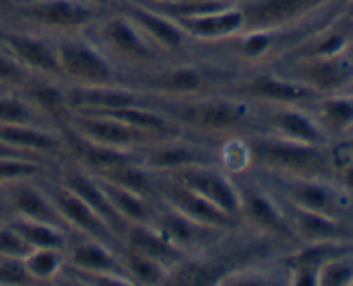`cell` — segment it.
<instances>
[{
	"instance_id": "obj_1",
	"label": "cell",
	"mask_w": 353,
	"mask_h": 286,
	"mask_svg": "<svg viewBox=\"0 0 353 286\" xmlns=\"http://www.w3.org/2000/svg\"><path fill=\"white\" fill-rule=\"evenodd\" d=\"M161 107L183 133L210 143L259 131L257 105L228 92L181 102H161Z\"/></svg>"
},
{
	"instance_id": "obj_2",
	"label": "cell",
	"mask_w": 353,
	"mask_h": 286,
	"mask_svg": "<svg viewBox=\"0 0 353 286\" xmlns=\"http://www.w3.org/2000/svg\"><path fill=\"white\" fill-rule=\"evenodd\" d=\"M240 76V72L223 65L190 57L165 62L148 71L134 72L128 78V83L159 102H181L224 92Z\"/></svg>"
},
{
	"instance_id": "obj_3",
	"label": "cell",
	"mask_w": 353,
	"mask_h": 286,
	"mask_svg": "<svg viewBox=\"0 0 353 286\" xmlns=\"http://www.w3.org/2000/svg\"><path fill=\"white\" fill-rule=\"evenodd\" d=\"M250 150L252 167L285 178L334 179V161L331 150L319 145L299 143L268 133L245 136Z\"/></svg>"
},
{
	"instance_id": "obj_4",
	"label": "cell",
	"mask_w": 353,
	"mask_h": 286,
	"mask_svg": "<svg viewBox=\"0 0 353 286\" xmlns=\"http://www.w3.org/2000/svg\"><path fill=\"white\" fill-rule=\"evenodd\" d=\"M86 37L130 78L134 72L148 71L152 68L171 62L124 12L112 7L100 17Z\"/></svg>"
},
{
	"instance_id": "obj_5",
	"label": "cell",
	"mask_w": 353,
	"mask_h": 286,
	"mask_svg": "<svg viewBox=\"0 0 353 286\" xmlns=\"http://www.w3.org/2000/svg\"><path fill=\"white\" fill-rule=\"evenodd\" d=\"M109 10L83 0H26L14 3L0 24L62 38L85 33Z\"/></svg>"
},
{
	"instance_id": "obj_6",
	"label": "cell",
	"mask_w": 353,
	"mask_h": 286,
	"mask_svg": "<svg viewBox=\"0 0 353 286\" xmlns=\"http://www.w3.org/2000/svg\"><path fill=\"white\" fill-rule=\"evenodd\" d=\"M55 48L65 86H130L126 72L117 68L86 33L55 38Z\"/></svg>"
},
{
	"instance_id": "obj_7",
	"label": "cell",
	"mask_w": 353,
	"mask_h": 286,
	"mask_svg": "<svg viewBox=\"0 0 353 286\" xmlns=\"http://www.w3.org/2000/svg\"><path fill=\"white\" fill-rule=\"evenodd\" d=\"M243 30L281 31L338 12V0H240Z\"/></svg>"
},
{
	"instance_id": "obj_8",
	"label": "cell",
	"mask_w": 353,
	"mask_h": 286,
	"mask_svg": "<svg viewBox=\"0 0 353 286\" xmlns=\"http://www.w3.org/2000/svg\"><path fill=\"white\" fill-rule=\"evenodd\" d=\"M62 126L92 143L126 152H140L150 145L172 138L138 130L105 114L81 112V110H69Z\"/></svg>"
},
{
	"instance_id": "obj_9",
	"label": "cell",
	"mask_w": 353,
	"mask_h": 286,
	"mask_svg": "<svg viewBox=\"0 0 353 286\" xmlns=\"http://www.w3.org/2000/svg\"><path fill=\"white\" fill-rule=\"evenodd\" d=\"M40 183L72 234L103 241V243L123 252V240L114 233V229L105 223V219L100 214H97L88 203L83 202L76 193L61 185L52 176V172L40 178Z\"/></svg>"
},
{
	"instance_id": "obj_10",
	"label": "cell",
	"mask_w": 353,
	"mask_h": 286,
	"mask_svg": "<svg viewBox=\"0 0 353 286\" xmlns=\"http://www.w3.org/2000/svg\"><path fill=\"white\" fill-rule=\"evenodd\" d=\"M224 92L248 100L255 105H279V103H310L323 96L316 90L283 76L272 69L241 74Z\"/></svg>"
},
{
	"instance_id": "obj_11",
	"label": "cell",
	"mask_w": 353,
	"mask_h": 286,
	"mask_svg": "<svg viewBox=\"0 0 353 286\" xmlns=\"http://www.w3.org/2000/svg\"><path fill=\"white\" fill-rule=\"evenodd\" d=\"M114 7L126 14L169 61H183L192 57V38L171 16L134 0H117Z\"/></svg>"
},
{
	"instance_id": "obj_12",
	"label": "cell",
	"mask_w": 353,
	"mask_h": 286,
	"mask_svg": "<svg viewBox=\"0 0 353 286\" xmlns=\"http://www.w3.org/2000/svg\"><path fill=\"white\" fill-rule=\"evenodd\" d=\"M0 45L6 47L37 79L64 85L55 38L0 24Z\"/></svg>"
},
{
	"instance_id": "obj_13",
	"label": "cell",
	"mask_w": 353,
	"mask_h": 286,
	"mask_svg": "<svg viewBox=\"0 0 353 286\" xmlns=\"http://www.w3.org/2000/svg\"><path fill=\"white\" fill-rule=\"evenodd\" d=\"M152 226L169 241L174 248H178L185 257L205 254L214 247L224 241L228 234L233 231L217 229V227L205 226L202 223L190 219L185 214L178 212L172 207L165 205L157 200V212H155Z\"/></svg>"
},
{
	"instance_id": "obj_14",
	"label": "cell",
	"mask_w": 353,
	"mask_h": 286,
	"mask_svg": "<svg viewBox=\"0 0 353 286\" xmlns=\"http://www.w3.org/2000/svg\"><path fill=\"white\" fill-rule=\"evenodd\" d=\"M272 71L295 79L321 95L340 93L353 79V64L345 54L281 61Z\"/></svg>"
},
{
	"instance_id": "obj_15",
	"label": "cell",
	"mask_w": 353,
	"mask_h": 286,
	"mask_svg": "<svg viewBox=\"0 0 353 286\" xmlns=\"http://www.w3.org/2000/svg\"><path fill=\"white\" fill-rule=\"evenodd\" d=\"M259 131L299 141L307 145L327 147L330 138L324 134L316 117L309 110L307 103H279V105H257ZM257 131V133H259Z\"/></svg>"
},
{
	"instance_id": "obj_16",
	"label": "cell",
	"mask_w": 353,
	"mask_h": 286,
	"mask_svg": "<svg viewBox=\"0 0 353 286\" xmlns=\"http://www.w3.org/2000/svg\"><path fill=\"white\" fill-rule=\"evenodd\" d=\"M162 176H169V178L185 185L186 188L205 196L207 200L216 203L224 212L231 214L241 223L240 193H238L236 181L230 172H226L217 164L190 165V167H183L179 171Z\"/></svg>"
},
{
	"instance_id": "obj_17",
	"label": "cell",
	"mask_w": 353,
	"mask_h": 286,
	"mask_svg": "<svg viewBox=\"0 0 353 286\" xmlns=\"http://www.w3.org/2000/svg\"><path fill=\"white\" fill-rule=\"evenodd\" d=\"M159 176V198L165 205L172 207L178 212L185 214L190 219L202 223L205 226L217 227L224 231H234L241 227V223L231 214L224 212L221 207L207 200L205 196L199 195L193 190L186 188L176 179L169 176Z\"/></svg>"
},
{
	"instance_id": "obj_18",
	"label": "cell",
	"mask_w": 353,
	"mask_h": 286,
	"mask_svg": "<svg viewBox=\"0 0 353 286\" xmlns=\"http://www.w3.org/2000/svg\"><path fill=\"white\" fill-rule=\"evenodd\" d=\"M65 267L83 274L117 276L131 281L123 264V252L103 241L79 236V234H72L69 238L65 247Z\"/></svg>"
},
{
	"instance_id": "obj_19",
	"label": "cell",
	"mask_w": 353,
	"mask_h": 286,
	"mask_svg": "<svg viewBox=\"0 0 353 286\" xmlns=\"http://www.w3.org/2000/svg\"><path fill=\"white\" fill-rule=\"evenodd\" d=\"M3 192H6L7 205H9V212L12 217L38 221V223L52 224V226L69 231L68 224L64 223L48 193L41 186L40 178L14 181L7 185Z\"/></svg>"
},
{
	"instance_id": "obj_20",
	"label": "cell",
	"mask_w": 353,
	"mask_h": 286,
	"mask_svg": "<svg viewBox=\"0 0 353 286\" xmlns=\"http://www.w3.org/2000/svg\"><path fill=\"white\" fill-rule=\"evenodd\" d=\"M238 2L233 6L221 7V9L178 17L176 21L185 30V33L192 38L193 45L224 40V38H230L243 31V14H241Z\"/></svg>"
},
{
	"instance_id": "obj_21",
	"label": "cell",
	"mask_w": 353,
	"mask_h": 286,
	"mask_svg": "<svg viewBox=\"0 0 353 286\" xmlns=\"http://www.w3.org/2000/svg\"><path fill=\"white\" fill-rule=\"evenodd\" d=\"M327 138L345 136L353 130V95L330 93L307 103Z\"/></svg>"
},
{
	"instance_id": "obj_22",
	"label": "cell",
	"mask_w": 353,
	"mask_h": 286,
	"mask_svg": "<svg viewBox=\"0 0 353 286\" xmlns=\"http://www.w3.org/2000/svg\"><path fill=\"white\" fill-rule=\"evenodd\" d=\"M97 179L102 192L105 193L107 200L114 207L121 219L130 226V224H152L155 212H157V202L148 200L138 193L130 192L116 183L109 181L105 178L92 174Z\"/></svg>"
},
{
	"instance_id": "obj_23",
	"label": "cell",
	"mask_w": 353,
	"mask_h": 286,
	"mask_svg": "<svg viewBox=\"0 0 353 286\" xmlns=\"http://www.w3.org/2000/svg\"><path fill=\"white\" fill-rule=\"evenodd\" d=\"M7 223L19 233V236L30 245L31 248H55V250H65L69 238L72 236L69 231L61 229L52 224L38 223V221L23 219V217H12Z\"/></svg>"
},
{
	"instance_id": "obj_24",
	"label": "cell",
	"mask_w": 353,
	"mask_h": 286,
	"mask_svg": "<svg viewBox=\"0 0 353 286\" xmlns=\"http://www.w3.org/2000/svg\"><path fill=\"white\" fill-rule=\"evenodd\" d=\"M23 267L34 285L54 283L59 279L65 265V250L55 248H34L23 258Z\"/></svg>"
},
{
	"instance_id": "obj_25",
	"label": "cell",
	"mask_w": 353,
	"mask_h": 286,
	"mask_svg": "<svg viewBox=\"0 0 353 286\" xmlns=\"http://www.w3.org/2000/svg\"><path fill=\"white\" fill-rule=\"evenodd\" d=\"M123 264L131 281L140 285H162L168 283L171 274V271L161 262L130 247L123 248Z\"/></svg>"
},
{
	"instance_id": "obj_26",
	"label": "cell",
	"mask_w": 353,
	"mask_h": 286,
	"mask_svg": "<svg viewBox=\"0 0 353 286\" xmlns=\"http://www.w3.org/2000/svg\"><path fill=\"white\" fill-rule=\"evenodd\" d=\"M0 124H50L17 90L0 92ZM59 127V126H57Z\"/></svg>"
},
{
	"instance_id": "obj_27",
	"label": "cell",
	"mask_w": 353,
	"mask_h": 286,
	"mask_svg": "<svg viewBox=\"0 0 353 286\" xmlns=\"http://www.w3.org/2000/svg\"><path fill=\"white\" fill-rule=\"evenodd\" d=\"M55 165L30 157L0 155V188L21 179H37L55 171Z\"/></svg>"
},
{
	"instance_id": "obj_28",
	"label": "cell",
	"mask_w": 353,
	"mask_h": 286,
	"mask_svg": "<svg viewBox=\"0 0 353 286\" xmlns=\"http://www.w3.org/2000/svg\"><path fill=\"white\" fill-rule=\"evenodd\" d=\"M33 81H37V78L6 47L0 45V85L7 90L19 92Z\"/></svg>"
},
{
	"instance_id": "obj_29",
	"label": "cell",
	"mask_w": 353,
	"mask_h": 286,
	"mask_svg": "<svg viewBox=\"0 0 353 286\" xmlns=\"http://www.w3.org/2000/svg\"><path fill=\"white\" fill-rule=\"evenodd\" d=\"M353 279V262L348 261V254H338L327 258L317 269V285L340 286L348 285Z\"/></svg>"
},
{
	"instance_id": "obj_30",
	"label": "cell",
	"mask_w": 353,
	"mask_h": 286,
	"mask_svg": "<svg viewBox=\"0 0 353 286\" xmlns=\"http://www.w3.org/2000/svg\"><path fill=\"white\" fill-rule=\"evenodd\" d=\"M33 248L19 236L16 229L9 223H0V257L10 261H23Z\"/></svg>"
},
{
	"instance_id": "obj_31",
	"label": "cell",
	"mask_w": 353,
	"mask_h": 286,
	"mask_svg": "<svg viewBox=\"0 0 353 286\" xmlns=\"http://www.w3.org/2000/svg\"><path fill=\"white\" fill-rule=\"evenodd\" d=\"M334 176H336L340 188L348 198L353 200V155L333 157Z\"/></svg>"
},
{
	"instance_id": "obj_32",
	"label": "cell",
	"mask_w": 353,
	"mask_h": 286,
	"mask_svg": "<svg viewBox=\"0 0 353 286\" xmlns=\"http://www.w3.org/2000/svg\"><path fill=\"white\" fill-rule=\"evenodd\" d=\"M338 17H341L345 23L352 24L353 26V0H350V2L345 3V6L341 7L340 12H338Z\"/></svg>"
},
{
	"instance_id": "obj_33",
	"label": "cell",
	"mask_w": 353,
	"mask_h": 286,
	"mask_svg": "<svg viewBox=\"0 0 353 286\" xmlns=\"http://www.w3.org/2000/svg\"><path fill=\"white\" fill-rule=\"evenodd\" d=\"M6 186L0 188V223L6 219H9L10 212H9V205H7V198H6V192H3Z\"/></svg>"
},
{
	"instance_id": "obj_34",
	"label": "cell",
	"mask_w": 353,
	"mask_h": 286,
	"mask_svg": "<svg viewBox=\"0 0 353 286\" xmlns=\"http://www.w3.org/2000/svg\"><path fill=\"white\" fill-rule=\"evenodd\" d=\"M83 2L93 3V6H99V7H105V9H112V7L116 6L117 0H83Z\"/></svg>"
},
{
	"instance_id": "obj_35",
	"label": "cell",
	"mask_w": 353,
	"mask_h": 286,
	"mask_svg": "<svg viewBox=\"0 0 353 286\" xmlns=\"http://www.w3.org/2000/svg\"><path fill=\"white\" fill-rule=\"evenodd\" d=\"M345 55H347V57L350 59V62L353 64V38H350V41H348L347 48H345Z\"/></svg>"
},
{
	"instance_id": "obj_36",
	"label": "cell",
	"mask_w": 353,
	"mask_h": 286,
	"mask_svg": "<svg viewBox=\"0 0 353 286\" xmlns=\"http://www.w3.org/2000/svg\"><path fill=\"white\" fill-rule=\"evenodd\" d=\"M340 93H347V95H353V79H352L350 83H348L347 86H345L343 90H341Z\"/></svg>"
},
{
	"instance_id": "obj_37",
	"label": "cell",
	"mask_w": 353,
	"mask_h": 286,
	"mask_svg": "<svg viewBox=\"0 0 353 286\" xmlns=\"http://www.w3.org/2000/svg\"><path fill=\"white\" fill-rule=\"evenodd\" d=\"M134 2H140V3H164V2H171V0H134Z\"/></svg>"
},
{
	"instance_id": "obj_38",
	"label": "cell",
	"mask_w": 353,
	"mask_h": 286,
	"mask_svg": "<svg viewBox=\"0 0 353 286\" xmlns=\"http://www.w3.org/2000/svg\"><path fill=\"white\" fill-rule=\"evenodd\" d=\"M348 2H350V0H338V3H340V9L345 6V3H348Z\"/></svg>"
},
{
	"instance_id": "obj_39",
	"label": "cell",
	"mask_w": 353,
	"mask_h": 286,
	"mask_svg": "<svg viewBox=\"0 0 353 286\" xmlns=\"http://www.w3.org/2000/svg\"><path fill=\"white\" fill-rule=\"evenodd\" d=\"M14 3H17V2H26V0H12Z\"/></svg>"
},
{
	"instance_id": "obj_40",
	"label": "cell",
	"mask_w": 353,
	"mask_h": 286,
	"mask_svg": "<svg viewBox=\"0 0 353 286\" xmlns=\"http://www.w3.org/2000/svg\"><path fill=\"white\" fill-rule=\"evenodd\" d=\"M3 90H7V88H3V86H2V85H0V92H3Z\"/></svg>"
},
{
	"instance_id": "obj_41",
	"label": "cell",
	"mask_w": 353,
	"mask_h": 286,
	"mask_svg": "<svg viewBox=\"0 0 353 286\" xmlns=\"http://www.w3.org/2000/svg\"><path fill=\"white\" fill-rule=\"evenodd\" d=\"M352 131H353V130H352ZM352 131H350V133H352Z\"/></svg>"
}]
</instances>
